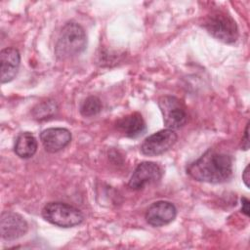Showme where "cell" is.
Returning a JSON list of instances; mask_svg holds the SVG:
<instances>
[{
    "mask_svg": "<svg viewBox=\"0 0 250 250\" xmlns=\"http://www.w3.org/2000/svg\"><path fill=\"white\" fill-rule=\"evenodd\" d=\"M187 173L198 182L224 183L232 175V159L226 153L208 149L187 167Z\"/></svg>",
    "mask_w": 250,
    "mask_h": 250,
    "instance_id": "6da1fadb",
    "label": "cell"
},
{
    "mask_svg": "<svg viewBox=\"0 0 250 250\" xmlns=\"http://www.w3.org/2000/svg\"><path fill=\"white\" fill-rule=\"evenodd\" d=\"M87 46L84 28L77 22L69 21L63 25L58 37L55 54L60 60H65L81 54Z\"/></svg>",
    "mask_w": 250,
    "mask_h": 250,
    "instance_id": "7a4b0ae2",
    "label": "cell"
},
{
    "mask_svg": "<svg viewBox=\"0 0 250 250\" xmlns=\"http://www.w3.org/2000/svg\"><path fill=\"white\" fill-rule=\"evenodd\" d=\"M205 29L216 39L227 43H234L238 38V27L234 20L223 11H214L204 21Z\"/></svg>",
    "mask_w": 250,
    "mask_h": 250,
    "instance_id": "3957f363",
    "label": "cell"
},
{
    "mask_svg": "<svg viewBox=\"0 0 250 250\" xmlns=\"http://www.w3.org/2000/svg\"><path fill=\"white\" fill-rule=\"evenodd\" d=\"M41 213L47 222L61 228H72L80 225L84 220L80 210L62 202H49Z\"/></svg>",
    "mask_w": 250,
    "mask_h": 250,
    "instance_id": "277c9868",
    "label": "cell"
},
{
    "mask_svg": "<svg viewBox=\"0 0 250 250\" xmlns=\"http://www.w3.org/2000/svg\"><path fill=\"white\" fill-rule=\"evenodd\" d=\"M158 106L166 129L177 130L186 124L188 114L186 106L180 99L174 96H163L158 100Z\"/></svg>",
    "mask_w": 250,
    "mask_h": 250,
    "instance_id": "5b68a950",
    "label": "cell"
},
{
    "mask_svg": "<svg viewBox=\"0 0 250 250\" xmlns=\"http://www.w3.org/2000/svg\"><path fill=\"white\" fill-rule=\"evenodd\" d=\"M178 136L174 130L163 129L145 139L141 151L147 156H157L169 150L177 142Z\"/></svg>",
    "mask_w": 250,
    "mask_h": 250,
    "instance_id": "8992f818",
    "label": "cell"
},
{
    "mask_svg": "<svg viewBox=\"0 0 250 250\" xmlns=\"http://www.w3.org/2000/svg\"><path fill=\"white\" fill-rule=\"evenodd\" d=\"M162 175L163 170L157 163L144 161L134 170L128 186L134 190H139L144 188L146 185L159 181Z\"/></svg>",
    "mask_w": 250,
    "mask_h": 250,
    "instance_id": "52a82bcc",
    "label": "cell"
},
{
    "mask_svg": "<svg viewBox=\"0 0 250 250\" xmlns=\"http://www.w3.org/2000/svg\"><path fill=\"white\" fill-rule=\"evenodd\" d=\"M28 230V225L22 216L16 212L6 211L1 214V237L7 241L16 240L23 236Z\"/></svg>",
    "mask_w": 250,
    "mask_h": 250,
    "instance_id": "ba28073f",
    "label": "cell"
},
{
    "mask_svg": "<svg viewBox=\"0 0 250 250\" xmlns=\"http://www.w3.org/2000/svg\"><path fill=\"white\" fill-rule=\"evenodd\" d=\"M177 216L175 205L169 201H156L146 212V220L152 227H162L170 224Z\"/></svg>",
    "mask_w": 250,
    "mask_h": 250,
    "instance_id": "9c48e42d",
    "label": "cell"
},
{
    "mask_svg": "<svg viewBox=\"0 0 250 250\" xmlns=\"http://www.w3.org/2000/svg\"><path fill=\"white\" fill-rule=\"evenodd\" d=\"M40 141L48 152L54 153L69 145L71 141V133L65 128H47L41 132Z\"/></svg>",
    "mask_w": 250,
    "mask_h": 250,
    "instance_id": "30bf717a",
    "label": "cell"
},
{
    "mask_svg": "<svg viewBox=\"0 0 250 250\" xmlns=\"http://www.w3.org/2000/svg\"><path fill=\"white\" fill-rule=\"evenodd\" d=\"M0 63L1 83L4 84L12 81L19 71L21 63L20 52L13 47L3 49L0 53Z\"/></svg>",
    "mask_w": 250,
    "mask_h": 250,
    "instance_id": "8fae6325",
    "label": "cell"
},
{
    "mask_svg": "<svg viewBox=\"0 0 250 250\" xmlns=\"http://www.w3.org/2000/svg\"><path fill=\"white\" fill-rule=\"evenodd\" d=\"M117 130L128 138H138L142 136L146 130V122L139 112H133L121 117L115 123Z\"/></svg>",
    "mask_w": 250,
    "mask_h": 250,
    "instance_id": "7c38bea8",
    "label": "cell"
},
{
    "mask_svg": "<svg viewBox=\"0 0 250 250\" xmlns=\"http://www.w3.org/2000/svg\"><path fill=\"white\" fill-rule=\"evenodd\" d=\"M15 153L23 159L32 157L37 150V141L29 132L21 133L15 143Z\"/></svg>",
    "mask_w": 250,
    "mask_h": 250,
    "instance_id": "4fadbf2b",
    "label": "cell"
},
{
    "mask_svg": "<svg viewBox=\"0 0 250 250\" xmlns=\"http://www.w3.org/2000/svg\"><path fill=\"white\" fill-rule=\"evenodd\" d=\"M58 110V104L54 100H46L37 104L33 110L32 115L37 120H45L52 117Z\"/></svg>",
    "mask_w": 250,
    "mask_h": 250,
    "instance_id": "5bb4252c",
    "label": "cell"
},
{
    "mask_svg": "<svg viewBox=\"0 0 250 250\" xmlns=\"http://www.w3.org/2000/svg\"><path fill=\"white\" fill-rule=\"evenodd\" d=\"M102 110L101 100L96 96H89L80 104L79 111L81 115L90 117L98 114Z\"/></svg>",
    "mask_w": 250,
    "mask_h": 250,
    "instance_id": "9a60e30c",
    "label": "cell"
},
{
    "mask_svg": "<svg viewBox=\"0 0 250 250\" xmlns=\"http://www.w3.org/2000/svg\"><path fill=\"white\" fill-rule=\"evenodd\" d=\"M241 212L247 217L249 216V200L246 197L241 198Z\"/></svg>",
    "mask_w": 250,
    "mask_h": 250,
    "instance_id": "2e32d148",
    "label": "cell"
},
{
    "mask_svg": "<svg viewBox=\"0 0 250 250\" xmlns=\"http://www.w3.org/2000/svg\"><path fill=\"white\" fill-rule=\"evenodd\" d=\"M248 128H249V124L247 123V125H246V128H245V132H244V138H242V148H243V149H248V147H249Z\"/></svg>",
    "mask_w": 250,
    "mask_h": 250,
    "instance_id": "e0dca14e",
    "label": "cell"
},
{
    "mask_svg": "<svg viewBox=\"0 0 250 250\" xmlns=\"http://www.w3.org/2000/svg\"><path fill=\"white\" fill-rule=\"evenodd\" d=\"M242 180L243 183L245 184V186L249 188V180H250V176H249V165H247L244 169V171L242 172Z\"/></svg>",
    "mask_w": 250,
    "mask_h": 250,
    "instance_id": "ac0fdd59",
    "label": "cell"
}]
</instances>
